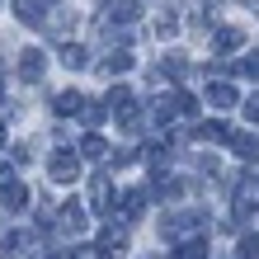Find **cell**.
Returning a JSON list of instances; mask_svg holds the SVG:
<instances>
[{
    "label": "cell",
    "instance_id": "cell-15",
    "mask_svg": "<svg viewBox=\"0 0 259 259\" xmlns=\"http://www.w3.org/2000/svg\"><path fill=\"white\" fill-rule=\"evenodd\" d=\"M80 151H85L90 160H99V156H104V151H109V146H104L99 137H85V142H80Z\"/></svg>",
    "mask_w": 259,
    "mask_h": 259
},
{
    "label": "cell",
    "instance_id": "cell-1",
    "mask_svg": "<svg viewBox=\"0 0 259 259\" xmlns=\"http://www.w3.org/2000/svg\"><path fill=\"white\" fill-rule=\"evenodd\" d=\"M52 231L57 236H85V207L80 203H62L52 217Z\"/></svg>",
    "mask_w": 259,
    "mask_h": 259
},
{
    "label": "cell",
    "instance_id": "cell-11",
    "mask_svg": "<svg viewBox=\"0 0 259 259\" xmlns=\"http://www.w3.org/2000/svg\"><path fill=\"white\" fill-rule=\"evenodd\" d=\"M231 151H240V156L259 160V142H254V137H231Z\"/></svg>",
    "mask_w": 259,
    "mask_h": 259
},
{
    "label": "cell",
    "instance_id": "cell-10",
    "mask_svg": "<svg viewBox=\"0 0 259 259\" xmlns=\"http://www.w3.org/2000/svg\"><path fill=\"white\" fill-rule=\"evenodd\" d=\"M62 62H66V66H71V71H80V66H85V62H90V57H85V52H80V42H62Z\"/></svg>",
    "mask_w": 259,
    "mask_h": 259
},
{
    "label": "cell",
    "instance_id": "cell-8",
    "mask_svg": "<svg viewBox=\"0 0 259 259\" xmlns=\"http://www.w3.org/2000/svg\"><path fill=\"white\" fill-rule=\"evenodd\" d=\"M175 259H207V240H203V236H193V240H184V245L175 250Z\"/></svg>",
    "mask_w": 259,
    "mask_h": 259
},
{
    "label": "cell",
    "instance_id": "cell-21",
    "mask_svg": "<svg viewBox=\"0 0 259 259\" xmlns=\"http://www.w3.org/2000/svg\"><path fill=\"white\" fill-rule=\"evenodd\" d=\"M0 137H5V132H0Z\"/></svg>",
    "mask_w": 259,
    "mask_h": 259
},
{
    "label": "cell",
    "instance_id": "cell-5",
    "mask_svg": "<svg viewBox=\"0 0 259 259\" xmlns=\"http://www.w3.org/2000/svg\"><path fill=\"white\" fill-rule=\"evenodd\" d=\"M42 5H48V0H14V14H19V24H42Z\"/></svg>",
    "mask_w": 259,
    "mask_h": 259
},
{
    "label": "cell",
    "instance_id": "cell-4",
    "mask_svg": "<svg viewBox=\"0 0 259 259\" xmlns=\"http://www.w3.org/2000/svg\"><path fill=\"white\" fill-rule=\"evenodd\" d=\"M0 207H5V212H24L28 207V189L14 184V179H10V184H0Z\"/></svg>",
    "mask_w": 259,
    "mask_h": 259
},
{
    "label": "cell",
    "instance_id": "cell-20",
    "mask_svg": "<svg viewBox=\"0 0 259 259\" xmlns=\"http://www.w3.org/2000/svg\"><path fill=\"white\" fill-rule=\"evenodd\" d=\"M245 71H250V75H259V57H250V62H245Z\"/></svg>",
    "mask_w": 259,
    "mask_h": 259
},
{
    "label": "cell",
    "instance_id": "cell-7",
    "mask_svg": "<svg viewBox=\"0 0 259 259\" xmlns=\"http://www.w3.org/2000/svg\"><path fill=\"white\" fill-rule=\"evenodd\" d=\"M207 104H212V109H231V104H236V90L226 85V80H217V85L207 90Z\"/></svg>",
    "mask_w": 259,
    "mask_h": 259
},
{
    "label": "cell",
    "instance_id": "cell-2",
    "mask_svg": "<svg viewBox=\"0 0 259 259\" xmlns=\"http://www.w3.org/2000/svg\"><path fill=\"white\" fill-rule=\"evenodd\" d=\"M5 259H42V245L33 231H10L5 236Z\"/></svg>",
    "mask_w": 259,
    "mask_h": 259
},
{
    "label": "cell",
    "instance_id": "cell-17",
    "mask_svg": "<svg viewBox=\"0 0 259 259\" xmlns=\"http://www.w3.org/2000/svg\"><path fill=\"white\" fill-rule=\"evenodd\" d=\"M132 66V52H113L109 57V71H127Z\"/></svg>",
    "mask_w": 259,
    "mask_h": 259
},
{
    "label": "cell",
    "instance_id": "cell-13",
    "mask_svg": "<svg viewBox=\"0 0 259 259\" xmlns=\"http://www.w3.org/2000/svg\"><path fill=\"white\" fill-rule=\"evenodd\" d=\"M75 109H80V95H75V90L57 95V113H75Z\"/></svg>",
    "mask_w": 259,
    "mask_h": 259
},
{
    "label": "cell",
    "instance_id": "cell-14",
    "mask_svg": "<svg viewBox=\"0 0 259 259\" xmlns=\"http://www.w3.org/2000/svg\"><path fill=\"white\" fill-rule=\"evenodd\" d=\"M113 19H137V0H113Z\"/></svg>",
    "mask_w": 259,
    "mask_h": 259
},
{
    "label": "cell",
    "instance_id": "cell-19",
    "mask_svg": "<svg viewBox=\"0 0 259 259\" xmlns=\"http://www.w3.org/2000/svg\"><path fill=\"white\" fill-rule=\"evenodd\" d=\"M245 118H250V123H259V95H254V99L245 104Z\"/></svg>",
    "mask_w": 259,
    "mask_h": 259
},
{
    "label": "cell",
    "instance_id": "cell-6",
    "mask_svg": "<svg viewBox=\"0 0 259 259\" xmlns=\"http://www.w3.org/2000/svg\"><path fill=\"white\" fill-rule=\"evenodd\" d=\"M19 75H24V80H38V75H42V52L38 48H28L19 57Z\"/></svg>",
    "mask_w": 259,
    "mask_h": 259
},
{
    "label": "cell",
    "instance_id": "cell-12",
    "mask_svg": "<svg viewBox=\"0 0 259 259\" xmlns=\"http://www.w3.org/2000/svg\"><path fill=\"white\" fill-rule=\"evenodd\" d=\"M175 24H179V19H175V5H165V14L156 19V33H160V38H170V33H175Z\"/></svg>",
    "mask_w": 259,
    "mask_h": 259
},
{
    "label": "cell",
    "instance_id": "cell-9",
    "mask_svg": "<svg viewBox=\"0 0 259 259\" xmlns=\"http://www.w3.org/2000/svg\"><path fill=\"white\" fill-rule=\"evenodd\" d=\"M240 42H245V33H240V28H217V52H236Z\"/></svg>",
    "mask_w": 259,
    "mask_h": 259
},
{
    "label": "cell",
    "instance_id": "cell-3",
    "mask_svg": "<svg viewBox=\"0 0 259 259\" xmlns=\"http://www.w3.org/2000/svg\"><path fill=\"white\" fill-rule=\"evenodd\" d=\"M48 175L57 179V184H75L80 165H75V156H71V151H57V156H52V165H48Z\"/></svg>",
    "mask_w": 259,
    "mask_h": 259
},
{
    "label": "cell",
    "instance_id": "cell-16",
    "mask_svg": "<svg viewBox=\"0 0 259 259\" xmlns=\"http://www.w3.org/2000/svg\"><path fill=\"white\" fill-rule=\"evenodd\" d=\"M142 207H146V189H132V193H127V217H137Z\"/></svg>",
    "mask_w": 259,
    "mask_h": 259
},
{
    "label": "cell",
    "instance_id": "cell-18",
    "mask_svg": "<svg viewBox=\"0 0 259 259\" xmlns=\"http://www.w3.org/2000/svg\"><path fill=\"white\" fill-rule=\"evenodd\" d=\"M240 254H245V259H259V236H245V240H240Z\"/></svg>",
    "mask_w": 259,
    "mask_h": 259
}]
</instances>
